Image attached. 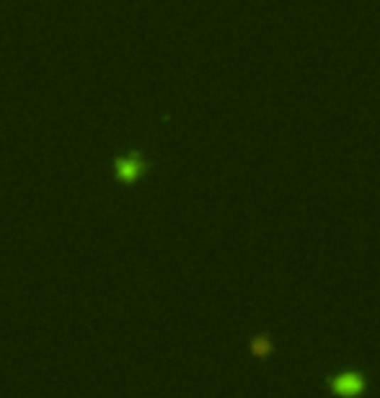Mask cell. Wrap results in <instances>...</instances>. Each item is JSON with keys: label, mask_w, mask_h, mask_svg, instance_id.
<instances>
[{"label": "cell", "mask_w": 380, "mask_h": 398, "mask_svg": "<svg viewBox=\"0 0 380 398\" xmlns=\"http://www.w3.org/2000/svg\"><path fill=\"white\" fill-rule=\"evenodd\" d=\"M329 388L339 398H357L367 391V377L362 372H354V370H344V372L331 377Z\"/></svg>", "instance_id": "6da1fadb"}, {"label": "cell", "mask_w": 380, "mask_h": 398, "mask_svg": "<svg viewBox=\"0 0 380 398\" xmlns=\"http://www.w3.org/2000/svg\"><path fill=\"white\" fill-rule=\"evenodd\" d=\"M143 171H145V161L137 156V153H129V156H124V158L116 161V178L124 181V184L137 181V178L143 176Z\"/></svg>", "instance_id": "7a4b0ae2"}]
</instances>
